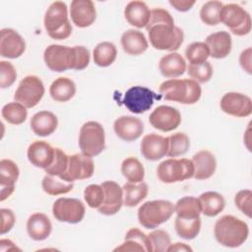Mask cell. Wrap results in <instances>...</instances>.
Listing matches in <instances>:
<instances>
[{
	"label": "cell",
	"mask_w": 252,
	"mask_h": 252,
	"mask_svg": "<svg viewBox=\"0 0 252 252\" xmlns=\"http://www.w3.org/2000/svg\"><path fill=\"white\" fill-rule=\"evenodd\" d=\"M234 204L246 217L251 218L252 212V192L249 189L238 191L234 196Z\"/></svg>",
	"instance_id": "46"
},
{
	"label": "cell",
	"mask_w": 252,
	"mask_h": 252,
	"mask_svg": "<svg viewBox=\"0 0 252 252\" xmlns=\"http://www.w3.org/2000/svg\"><path fill=\"white\" fill-rule=\"evenodd\" d=\"M70 16L73 24L78 28H87L96 19V10L91 0H73L70 7Z\"/></svg>",
	"instance_id": "20"
},
{
	"label": "cell",
	"mask_w": 252,
	"mask_h": 252,
	"mask_svg": "<svg viewBox=\"0 0 252 252\" xmlns=\"http://www.w3.org/2000/svg\"><path fill=\"white\" fill-rule=\"evenodd\" d=\"M168 139V151L167 155L170 158H176L187 153L190 147L189 137L182 132H177L169 137Z\"/></svg>",
	"instance_id": "38"
},
{
	"label": "cell",
	"mask_w": 252,
	"mask_h": 252,
	"mask_svg": "<svg viewBox=\"0 0 252 252\" xmlns=\"http://www.w3.org/2000/svg\"><path fill=\"white\" fill-rule=\"evenodd\" d=\"M205 43L209 48L210 56L216 59L225 58L231 51V36L229 32L225 31L209 34L205 39Z\"/></svg>",
	"instance_id": "22"
},
{
	"label": "cell",
	"mask_w": 252,
	"mask_h": 252,
	"mask_svg": "<svg viewBox=\"0 0 252 252\" xmlns=\"http://www.w3.org/2000/svg\"><path fill=\"white\" fill-rule=\"evenodd\" d=\"M42 190L51 196H58L62 194L69 193L73 187L74 184L72 182H67L63 179H61L58 176L46 174L41 182Z\"/></svg>",
	"instance_id": "36"
},
{
	"label": "cell",
	"mask_w": 252,
	"mask_h": 252,
	"mask_svg": "<svg viewBox=\"0 0 252 252\" xmlns=\"http://www.w3.org/2000/svg\"><path fill=\"white\" fill-rule=\"evenodd\" d=\"M43 23L46 32L53 39H66L72 33L67 5L62 1L51 3L45 12Z\"/></svg>",
	"instance_id": "4"
},
{
	"label": "cell",
	"mask_w": 252,
	"mask_h": 252,
	"mask_svg": "<svg viewBox=\"0 0 252 252\" xmlns=\"http://www.w3.org/2000/svg\"><path fill=\"white\" fill-rule=\"evenodd\" d=\"M17 79L15 67L8 61H0V87L6 89L11 87Z\"/></svg>",
	"instance_id": "47"
},
{
	"label": "cell",
	"mask_w": 252,
	"mask_h": 252,
	"mask_svg": "<svg viewBox=\"0 0 252 252\" xmlns=\"http://www.w3.org/2000/svg\"><path fill=\"white\" fill-rule=\"evenodd\" d=\"M220 23L238 36L248 34L251 31V17L249 13L238 4L230 3L222 6L220 14Z\"/></svg>",
	"instance_id": "8"
},
{
	"label": "cell",
	"mask_w": 252,
	"mask_h": 252,
	"mask_svg": "<svg viewBox=\"0 0 252 252\" xmlns=\"http://www.w3.org/2000/svg\"><path fill=\"white\" fill-rule=\"evenodd\" d=\"M124 17L131 26L146 28L151 18V10L143 1H131L124 9Z\"/></svg>",
	"instance_id": "25"
},
{
	"label": "cell",
	"mask_w": 252,
	"mask_h": 252,
	"mask_svg": "<svg viewBox=\"0 0 252 252\" xmlns=\"http://www.w3.org/2000/svg\"><path fill=\"white\" fill-rule=\"evenodd\" d=\"M157 175L163 183H175L192 178L194 165L188 158H168L161 161L157 168Z\"/></svg>",
	"instance_id": "7"
},
{
	"label": "cell",
	"mask_w": 252,
	"mask_h": 252,
	"mask_svg": "<svg viewBox=\"0 0 252 252\" xmlns=\"http://www.w3.org/2000/svg\"><path fill=\"white\" fill-rule=\"evenodd\" d=\"M49 94L53 100L66 102L75 95L76 85L74 81L67 77H59L50 85Z\"/></svg>",
	"instance_id": "29"
},
{
	"label": "cell",
	"mask_w": 252,
	"mask_h": 252,
	"mask_svg": "<svg viewBox=\"0 0 252 252\" xmlns=\"http://www.w3.org/2000/svg\"><path fill=\"white\" fill-rule=\"evenodd\" d=\"M69 156H67L61 149L54 148V158L52 163L46 167L45 173L61 177L66 171L68 165Z\"/></svg>",
	"instance_id": "43"
},
{
	"label": "cell",
	"mask_w": 252,
	"mask_h": 252,
	"mask_svg": "<svg viewBox=\"0 0 252 252\" xmlns=\"http://www.w3.org/2000/svg\"><path fill=\"white\" fill-rule=\"evenodd\" d=\"M15 190V186H1V192H0V201L3 202L8 197L12 195V193Z\"/></svg>",
	"instance_id": "56"
},
{
	"label": "cell",
	"mask_w": 252,
	"mask_h": 252,
	"mask_svg": "<svg viewBox=\"0 0 252 252\" xmlns=\"http://www.w3.org/2000/svg\"><path fill=\"white\" fill-rule=\"evenodd\" d=\"M1 114H2V117L8 123L13 125H20L24 123L28 117L27 107H25L23 104L17 101H13L5 104L2 107Z\"/></svg>",
	"instance_id": "37"
},
{
	"label": "cell",
	"mask_w": 252,
	"mask_h": 252,
	"mask_svg": "<svg viewBox=\"0 0 252 252\" xmlns=\"http://www.w3.org/2000/svg\"><path fill=\"white\" fill-rule=\"evenodd\" d=\"M85 213V205L75 198H58L52 206L54 218L62 222L78 223L84 219Z\"/></svg>",
	"instance_id": "12"
},
{
	"label": "cell",
	"mask_w": 252,
	"mask_h": 252,
	"mask_svg": "<svg viewBox=\"0 0 252 252\" xmlns=\"http://www.w3.org/2000/svg\"><path fill=\"white\" fill-rule=\"evenodd\" d=\"M26 50V42L22 35L13 29H2L0 38V55L15 59Z\"/></svg>",
	"instance_id": "17"
},
{
	"label": "cell",
	"mask_w": 252,
	"mask_h": 252,
	"mask_svg": "<svg viewBox=\"0 0 252 252\" xmlns=\"http://www.w3.org/2000/svg\"><path fill=\"white\" fill-rule=\"evenodd\" d=\"M43 59L46 66L54 72H64L69 69L75 70L76 50L75 46L69 47L60 44H51L47 46L43 53Z\"/></svg>",
	"instance_id": "9"
},
{
	"label": "cell",
	"mask_w": 252,
	"mask_h": 252,
	"mask_svg": "<svg viewBox=\"0 0 252 252\" xmlns=\"http://www.w3.org/2000/svg\"><path fill=\"white\" fill-rule=\"evenodd\" d=\"M174 227L176 233L183 239L191 240L194 239L200 232L201 229V219H181L176 217L174 221Z\"/></svg>",
	"instance_id": "35"
},
{
	"label": "cell",
	"mask_w": 252,
	"mask_h": 252,
	"mask_svg": "<svg viewBox=\"0 0 252 252\" xmlns=\"http://www.w3.org/2000/svg\"><path fill=\"white\" fill-rule=\"evenodd\" d=\"M76 50V67L75 70L81 71L88 67L90 63V52L87 47L83 45L75 46Z\"/></svg>",
	"instance_id": "50"
},
{
	"label": "cell",
	"mask_w": 252,
	"mask_h": 252,
	"mask_svg": "<svg viewBox=\"0 0 252 252\" xmlns=\"http://www.w3.org/2000/svg\"><path fill=\"white\" fill-rule=\"evenodd\" d=\"M210 51L205 42L195 41L190 43L185 50V57L190 64H198L207 61Z\"/></svg>",
	"instance_id": "41"
},
{
	"label": "cell",
	"mask_w": 252,
	"mask_h": 252,
	"mask_svg": "<svg viewBox=\"0 0 252 252\" xmlns=\"http://www.w3.org/2000/svg\"><path fill=\"white\" fill-rule=\"evenodd\" d=\"M124 239H132V240L140 243L145 248L146 252H152V247H151L149 236L137 227L130 228L126 232Z\"/></svg>",
	"instance_id": "48"
},
{
	"label": "cell",
	"mask_w": 252,
	"mask_h": 252,
	"mask_svg": "<svg viewBox=\"0 0 252 252\" xmlns=\"http://www.w3.org/2000/svg\"><path fill=\"white\" fill-rule=\"evenodd\" d=\"M251 55H252V49L251 47L246 48L240 53L239 56V63L242 69L248 73L249 75L252 73V68H251Z\"/></svg>",
	"instance_id": "52"
},
{
	"label": "cell",
	"mask_w": 252,
	"mask_h": 252,
	"mask_svg": "<svg viewBox=\"0 0 252 252\" xmlns=\"http://www.w3.org/2000/svg\"><path fill=\"white\" fill-rule=\"evenodd\" d=\"M114 251H134V252H146L145 248L138 242L132 239H124V242L117 246Z\"/></svg>",
	"instance_id": "51"
},
{
	"label": "cell",
	"mask_w": 252,
	"mask_h": 252,
	"mask_svg": "<svg viewBox=\"0 0 252 252\" xmlns=\"http://www.w3.org/2000/svg\"><path fill=\"white\" fill-rule=\"evenodd\" d=\"M194 165L193 177L197 180H205L213 176L217 168V160L215 156L207 150L196 153L192 158Z\"/></svg>",
	"instance_id": "23"
},
{
	"label": "cell",
	"mask_w": 252,
	"mask_h": 252,
	"mask_svg": "<svg viewBox=\"0 0 252 252\" xmlns=\"http://www.w3.org/2000/svg\"><path fill=\"white\" fill-rule=\"evenodd\" d=\"M160 97L161 95H158L149 88L134 86L124 94L122 103L132 113L142 114L153 106L155 99Z\"/></svg>",
	"instance_id": "11"
},
{
	"label": "cell",
	"mask_w": 252,
	"mask_h": 252,
	"mask_svg": "<svg viewBox=\"0 0 252 252\" xmlns=\"http://www.w3.org/2000/svg\"><path fill=\"white\" fill-rule=\"evenodd\" d=\"M152 252H165L171 244L169 234L162 229L153 230L148 234Z\"/></svg>",
	"instance_id": "44"
},
{
	"label": "cell",
	"mask_w": 252,
	"mask_h": 252,
	"mask_svg": "<svg viewBox=\"0 0 252 252\" xmlns=\"http://www.w3.org/2000/svg\"><path fill=\"white\" fill-rule=\"evenodd\" d=\"M84 199L92 209H97L103 202L104 191L101 185L91 184L84 191Z\"/></svg>",
	"instance_id": "45"
},
{
	"label": "cell",
	"mask_w": 252,
	"mask_h": 252,
	"mask_svg": "<svg viewBox=\"0 0 252 252\" xmlns=\"http://www.w3.org/2000/svg\"><path fill=\"white\" fill-rule=\"evenodd\" d=\"M100 185L104 191V199L97 211L105 216L115 215L123 205V189L112 180L103 181Z\"/></svg>",
	"instance_id": "16"
},
{
	"label": "cell",
	"mask_w": 252,
	"mask_h": 252,
	"mask_svg": "<svg viewBox=\"0 0 252 252\" xmlns=\"http://www.w3.org/2000/svg\"><path fill=\"white\" fill-rule=\"evenodd\" d=\"M29 161L35 167L45 169L54 158V148L45 141H34L28 148Z\"/></svg>",
	"instance_id": "21"
},
{
	"label": "cell",
	"mask_w": 252,
	"mask_h": 252,
	"mask_svg": "<svg viewBox=\"0 0 252 252\" xmlns=\"http://www.w3.org/2000/svg\"><path fill=\"white\" fill-rule=\"evenodd\" d=\"M186 62L177 52H170L162 56L158 63V69L165 78H177L186 71Z\"/></svg>",
	"instance_id": "28"
},
{
	"label": "cell",
	"mask_w": 252,
	"mask_h": 252,
	"mask_svg": "<svg viewBox=\"0 0 252 252\" xmlns=\"http://www.w3.org/2000/svg\"><path fill=\"white\" fill-rule=\"evenodd\" d=\"M116 46L109 41H102L95 45L93 51L94 62L99 67H108L116 59Z\"/></svg>",
	"instance_id": "33"
},
{
	"label": "cell",
	"mask_w": 252,
	"mask_h": 252,
	"mask_svg": "<svg viewBox=\"0 0 252 252\" xmlns=\"http://www.w3.org/2000/svg\"><path fill=\"white\" fill-rule=\"evenodd\" d=\"M167 252H174V251H181V252H186V251H192V248L185 244V243H181V242H176L173 244H170L166 250Z\"/></svg>",
	"instance_id": "55"
},
{
	"label": "cell",
	"mask_w": 252,
	"mask_h": 252,
	"mask_svg": "<svg viewBox=\"0 0 252 252\" xmlns=\"http://www.w3.org/2000/svg\"><path fill=\"white\" fill-rule=\"evenodd\" d=\"M123 205L126 207H135L140 204L148 195V185L145 182L132 183L127 182L123 185Z\"/></svg>",
	"instance_id": "31"
},
{
	"label": "cell",
	"mask_w": 252,
	"mask_h": 252,
	"mask_svg": "<svg viewBox=\"0 0 252 252\" xmlns=\"http://www.w3.org/2000/svg\"><path fill=\"white\" fill-rule=\"evenodd\" d=\"M27 231L32 239L42 241L50 235L52 224L46 215L42 213H34L27 221Z\"/></svg>",
	"instance_id": "24"
},
{
	"label": "cell",
	"mask_w": 252,
	"mask_h": 252,
	"mask_svg": "<svg viewBox=\"0 0 252 252\" xmlns=\"http://www.w3.org/2000/svg\"><path fill=\"white\" fill-rule=\"evenodd\" d=\"M121 172L127 181L132 183L142 182L145 177L144 166L135 157H128L122 161Z\"/></svg>",
	"instance_id": "34"
},
{
	"label": "cell",
	"mask_w": 252,
	"mask_h": 252,
	"mask_svg": "<svg viewBox=\"0 0 252 252\" xmlns=\"http://www.w3.org/2000/svg\"><path fill=\"white\" fill-rule=\"evenodd\" d=\"M31 128L32 132L40 137L51 135L58 126L57 116L48 110H41L32 115L31 119Z\"/></svg>",
	"instance_id": "26"
},
{
	"label": "cell",
	"mask_w": 252,
	"mask_h": 252,
	"mask_svg": "<svg viewBox=\"0 0 252 252\" xmlns=\"http://www.w3.org/2000/svg\"><path fill=\"white\" fill-rule=\"evenodd\" d=\"M79 147L82 154L88 157L99 155L105 148L104 129L96 121H88L83 124L79 134Z\"/></svg>",
	"instance_id": "6"
},
{
	"label": "cell",
	"mask_w": 252,
	"mask_h": 252,
	"mask_svg": "<svg viewBox=\"0 0 252 252\" xmlns=\"http://www.w3.org/2000/svg\"><path fill=\"white\" fill-rule=\"evenodd\" d=\"M159 94L166 100L194 104L200 99L202 89L192 79H170L160 84Z\"/></svg>",
	"instance_id": "3"
},
{
	"label": "cell",
	"mask_w": 252,
	"mask_h": 252,
	"mask_svg": "<svg viewBox=\"0 0 252 252\" xmlns=\"http://www.w3.org/2000/svg\"><path fill=\"white\" fill-rule=\"evenodd\" d=\"M21 251V249L10 239H1L0 240V251L7 252V251Z\"/></svg>",
	"instance_id": "54"
},
{
	"label": "cell",
	"mask_w": 252,
	"mask_h": 252,
	"mask_svg": "<svg viewBox=\"0 0 252 252\" xmlns=\"http://www.w3.org/2000/svg\"><path fill=\"white\" fill-rule=\"evenodd\" d=\"M150 124L161 132L175 130L181 123V114L175 107L159 105L149 116Z\"/></svg>",
	"instance_id": "14"
},
{
	"label": "cell",
	"mask_w": 252,
	"mask_h": 252,
	"mask_svg": "<svg viewBox=\"0 0 252 252\" xmlns=\"http://www.w3.org/2000/svg\"><path fill=\"white\" fill-rule=\"evenodd\" d=\"M146 30L151 44L158 50L174 52L183 43V31L174 25L170 13L162 8L151 10V18Z\"/></svg>",
	"instance_id": "1"
},
{
	"label": "cell",
	"mask_w": 252,
	"mask_h": 252,
	"mask_svg": "<svg viewBox=\"0 0 252 252\" xmlns=\"http://www.w3.org/2000/svg\"><path fill=\"white\" fill-rule=\"evenodd\" d=\"M214 233L220 245L236 248L247 240L249 227L244 220L231 215H225L216 221Z\"/></svg>",
	"instance_id": "2"
},
{
	"label": "cell",
	"mask_w": 252,
	"mask_h": 252,
	"mask_svg": "<svg viewBox=\"0 0 252 252\" xmlns=\"http://www.w3.org/2000/svg\"><path fill=\"white\" fill-rule=\"evenodd\" d=\"M121 45L129 55H140L148 49V40L145 34L137 30H127L121 35Z\"/></svg>",
	"instance_id": "27"
},
{
	"label": "cell",
	"mask_w": 252,
	"mask_h": 252,
	"mask_svg": "<svg viewBox=\"0 0 252 252\" xmlns=\"http://www.w3.org/2000/svg\"><path fill=\"white\" fill-rule=\"evenodd\" d=\"M94 171V163L91 157L84 154H74L69 156L68 165L64 174L60 177L67 182L88 179L93 176Z\"/></svg>",
	"instance_id": "13"
},
{
	"label": "cell",
	"mask_w": 252,
	"mask_h": 252,
	"mask_svg": "<svg viewBox=\"0 0 252 252\" xmlns=\"http://www.w3.org/2000/svg\"><path fill=\"white\" fill-rule=\"evenodd\" d=\"M19 167L11 159L3 158L0 160V185L15 186L19 178Z\"/></svg>",
	"instance_id": "40"
},
{
	"label": "cell",
	"mask_w": 252,
	"mask_h": 252,
	"mask_svg": "<svg viewBox=\"0 0 252 252\" xmlns=\"http://www.w3.org/2000/svg\"><path fill=\"white\" fill-rule=\"evenodd\" d=\"M113 129L118 138L126 142L139 139L144 132V124L140 118L123 115L115 119Z\"/></svg>",
	"instance_id": "19"
},
{
	"label": "cell",
	"mask_w": 252,
	"mask_h": 252,
	"mask_svg": "<svg viewBox=\"0 0 252 252\" xmlns=\"http://www.w3.org/2000/svg\"><path fill=\"white\" fill-rule=\"evenodd\" d=\"M174 213L181 219H196L202 213L199 198L194 196H185L179 199L174 205Z\"/></svg>",
	"instance_id": "32"
},
{
	"label": "cell",
	"mask_w": 252,
	"mask_h": 252,
	"mask_svg": "<svg viewBox=\"0 0 252 252\" xmlns=\"http://www.w3.org/2000/svg\"><path fill=\"white\" fill-rule=\"evenodd\" d=\"M220 105L224 113L234 117H247L252 113L251 98L241 93L230 92L224 94Z\"/></svg>",
	"instance_id": "15"
},
{
	"label": "cell",
	"mask_w": 252,
	"mask_h": 252,
	"mask_svg": "<svg viewBox=\"0 0 252 252\" xmlns=\"http://www.w3.org/2000/svg\"><path fill=\"white\" fill-rule=\"evenodd\" d=\"M0 213H1V218H2L0 232H1V234H5L13 228V226L16 222V217H15L14 212L10 209L3 208L0 210Z\"/></svg>",
	"instance_id": "49"
},
{
	"label": "cell",
	"mask_w": 252,
	"mask_h": 252,
	"mask_svg": "<svg viewBox=\"0 0 252 252\" xmlns=\"http://www.w3.org/2000/svg\"><path fill=\"white\" fill-rule=\"evenodd\" d=\"M186 69L191 79L199 84L209 82L213 76V67L209 61L198 64H189Z\"/></svg>",
	"instance_id": "42"
},
{
	"label": "cell",
	"mask_w": 252,
	"mask_h": 252,
	"mask_svg": "<svg viewBox=\"0 0 252 252\" xmlns=\"http://www.w3.org/2000/svg\"><path fill=\"white\" fill-rule=\"evenodd\" d=\"M223 4L220 1L212 0L206 2L200 10V18L207 26H216L220 24V14Z\"/></svg>",
	"instance_id": "39"
},
{
	"label": "cell",
	"mask_w": 252,
	"mask_h": 252,
	"mask_svg": "<svg viewBox=\"0 0 252 252\" xmlns=\"http://www.w3.org/2000/svg\"><path fill=\"white\" fill-rule=\"evenodd\" d=\"M174 213V205L167 200H153L141 205L138 220L146 228H157L168 220Z\"/></svg>",
	"instance_id": "5"
},
{
	"label": "cell",
	"mask_w": 252,
	"mask_h": 252,
	"mask_svg": "<svg viewBox=\"0 0 252 252\" xmlns=\"http://www.w3.org/2000/svg\"><path fill=\"white\" fill-rule=\"evenodd\" d=\"M202 214L207 217H216L225 207V201L221 194L215 191H207L199 196Z\"/></svg>",
	"instance_id": "30"
},
{
	"label": "cell",
	"mask_w": 252,
	"mask_h": 252,
	"mask_svg": "<svg viewBox=\"0 0 252 252\" xmlns=\"http://www.w3.org/2000/svg\"><path fill=\"white\" fill-rule=\"evenodd\" d=\"M44 91V86L40 78L34 75H29L20 82L14 98L25 107L32 108L41 100Z\"/></svg>",
	"instance_id": "10"
},
{
	"label": "cell",
	"mask_w": 252,
	"mask_h": 252,
	"mask_svg": "<svg viewBox=\"0 0 252 252\" xmlns=\"http://www.w3.org/2000/svg\"><path fill=\"white\" fill-rule=\"evenodd\" d=\"M195 3L194 0H169V4L179 12L189 11Z\"/></svg>",
	"instance_id": "53"
},
{
	"label": "cell",
	"mask_w": 252,
	"mask_h": 252,
	"mask_svg": "<svg viewBox=\"0 0 252 252\" xmlns=\"http://www.w3.org/2000/svg\"><path fill=\"white\" fill-rule=\"evenodd\" d=\"M140 148L141 154L146 159L156 161L167 155L168 139L167 137L151 133L143 137Z\"/></svg>",
	"instance_id": "18"
}]
</instances>
